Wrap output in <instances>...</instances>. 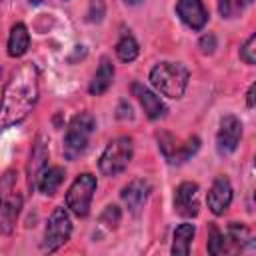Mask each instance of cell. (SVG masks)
<instances>
[{"label":"cell","instance_id":"4fadbf2b","mask_svg":"<svg viewBox=\"0 0 256 256\" xmlns=\"http://www.w3.org/2000/svg\"><path fill=\"white\" fill-rule=\"evenodd\" d=\"M176 14L192 30H202L208 22V12H206L202 0H178Z\"/></svg>","mask_w":256,"mask_h":256},{"label":"cell","instance_id":"f546056e","mask_svg":"<svg viewBox=\"0 0 256 256\" xmlns=\"http://www.w3.org/2000/svg\"><path fill=\"white\" fill-rule=\"evenodd\" d=\"M124 2H126V4H130V6H134V4H140L142 0H124Z\"/></svg>","mask_w":256,"mask_h":256},{"label":"cell","instance_id":"5b68a950","mask_svg":"<svg viewBox=\"0 0 256 256\" xmlns=\"http://www.w3.org/2000/svg\"><path fill=\"white\" fill-rule=\"evenodd\" d=\"M132 154H134L132 138L130 136H116L104 148V152L98 160V168L104 176H118L130 164Z\"/></svg>","mask_w":256,"mask_h":256},{"label":"cell","instance_id":"7a4b0ae2","mask_svg":"<svg viewBox=\"0 0 256 256\" xmlns=\"http://www.w3.org/2000/svg\"><path fill=\"white\" fill-rule=\"evenodd\" d=\"M190 72L180 62H160L150 70V84L168 98H180L186 92Z\"/></svg>","mask_w":256,"mask_h":256},{"label":"cell","instance_id":"cb8c5ba5","mask_svg":"<svg viewBox=\"0 0 256 256\" xmlns=\"http://www.w3.org/2000/svg\"><path fill=\"white\" fill-rule=\"evenodd\" d=\"M240 60L246 62V64H254L256 62V34H250L248 40L242 44L240 48Z\"/></svg>","mask_w":256,"mask_h":256},{"label":"cell","instance_id":"484cf974","mask_svg":"<svg viewBox=\"0 0 256 256\" xmlns=\"http://www.w3.org/2000/svg\"><path fill=\"white\" fill-rule=\"evenodd\" d=\"M198 46H200L202 54H212L214 48H216V36H214V34H204V36L200 38Z\"/></svg>","mask_w":256,"mask_h":256},{"label":"cell","instance_id":"1f68e13d","mask_svg":"<svg viewBox=\"0 0 256 256\" xmlns=\"http://www.w3.org/2000/svg\"><path fill=\"white\" fill-rule=\"evenodd\" d=\"M0 2H2V0H0Z\"/></svg>","mask_w":256,"mask_h":256},{"label":"cell","instance_id":"4316f807","mask_svg":"<svg viewBox=\"0 0 256 256\" xmlns=\"http://www.w3.org/2000/svg\"><path fill=\"white\" fill-rule=\"evenodd\" d=\"M116 116L120 118V120H126V118H132L134 114H132V106L126 102V100H122L120 104H118V110H116Z\"/></svg>","mask_w":256,"mask_h":256},{"label":"cell","instance_id":"3957f363","mask_svg":"<svg viewBox=\"0 0 256 256\" xmlns=\"http://www.w3.org/2000/svg\"><path fill=\"white\" fill-rule=\"evenodd\" d=\"M16 172L8 170L0 178V232L10 234L22 210V196L16 190Z\"/></svg>","mask_w":256,"mask_h":256},{"label":"cell","instance_id":"9a60e30c","mask_svg":"<svg viewBox=\"0 0 256 256\" xmlns=\"http://www.w3.org/2000/svg\"><path fill=\"white\" fill-rule=\"evenodd\" d=\"M46 160H48V138H46L44 134H38V138H36L34 144H32L30 160H28V166H26L28 184H30V186H36V178H38V174L46 168Z\"/></svg>","mask_w":256,"mask_h":256},{"label":"cell","instance_id":"5bb4252c","mask_svg":"<svg viewBox=\"0 0 256 256\" xmlns=\"http://www.w3.org/2000/svg\"><path fill=\"white\" fill-rule=\"evenodd\" d=\"M130 90H132V94L138 98L140 106L144 108V112H146V116H148L150 120H158V118H162V116L166 114L164 102H162L150 88H146L142 82H132Z\"/></svg>","mask_w":256,"mask_h":256},{"label":"cell","instance_id":"44dd1931","mask_svg":"<svg viewBox=\"0 0 256 256\" xmlns=\"http://www.w3.org/2000/svg\"><path fill=\"white\" fill-rule=\"evenodd\" d=\"M138 52H140V46H138V42H136V38H134L132 34H124V36L118 40V44H116V56H118L122 62H132V60H136Z\"/></svg>","mask_w":256,"mask_h":256},{"label":"cell","instance_id":"277c9868","mask_svg":"<svg viewBox=\"0 0 256 256\" xmlns=\"http://www.w3.org/2000/svg\"><path fill=\"white\" fill-rule=\"evenodd\" d=\"M94 126H96V120L90 112H80L70 120L64 136V146H62L66 160H76L86 152Z\"/></svg>","mask_w":256,"mask_h":256},{"label":"cell","instance_id":"f1b7e54d","mask_svg":"<svg viewBox=\"0 0 256 256\" xmlns=\"http://www.w3.org/2000/svg\"><path fill=\"white\" fill-rule=\"evenodd\" d=\"M254 90H256V84H250L248 94H246V104H248V108H254Z\"/></svg>","mask_w":256,"mask_h":256},{"label":"cell","instance_id":"ba28073f","mask_svg":"<svg viewBox=\"0 0 256 256\" xmlns=\"http://www.w3.org/2000/svg\"><path fill=\"white\" fill-rule=\"evenodd\" d=\"M158 138V146L164 154V158L170 162V164H182L186 162L190 156H194L200 148V138L198 136H190L186 142H176L172 134L168 132H158L156 134Z\"/></svg>","mask_w":256,"mask_h":256},{"label":"cell","instance_id":"7402d4cb","mask_svg":"<svg viewBox=\"0 0 256 256\" xmlns=\"http://www.w3.org/2000/svg\"><path fill=\"white\" fill-rule=\"evenodd\" d=\"M206 248H208V254H212V256L228 252V250H226L224 234L220 232V228H218L216 224H210V226H208V244H206Z\"/></svg>","mask_w":256,"mask_h":256},{"label":"cell","instance_id":"83f0119b","mask_svg":"<svg viewBox=\"0 0 256 256\" xmlns=\"http://www.w3.org/2000/svg\"><path fill=\"white\" fill-rule=\"evenodd\" d=\"M218 10H220L222 18H230L232 16V0H220L218 2Z\"/></svg>","mask_w":256,"mask_h":256},{"label":"cell","instance_id":"7c38bea8","mask_svg":"<svg viewBox=\"0 0 256 256\" xmlns=\"http://www.w3.org/2000/svg\"><path fill=\"white\" fill-rule=\"evenodd\" d=\"M206 202H208V208L214 216H222L230 204H232V184L228 180V176H216L210 190H208V196H206Z\"/></svg>","mask_w":256,"mask_h":256},{"label":"cell","instance_id":"4dcf8cb0","mask_svg":"<svg viewBox=\"0 0 256 256\" xmlns=\"http://www.w3.org/2000/svg\"><path fill=\"white\" fill-rule=\"evenodd\" d=\"M246 2H252V0H246Z\"/></svg>","mask_w":256,"mask_h":256},{"label":"cell","instance_id":"8992f818","mask_svg":"<svg viewBox=\"0 0 256 256\" xmlns=\"http://www.w3.org/2000/svg\"><path fill=\"white\" fill-rule=\"evenodd\" d=\"M96 176L94 174H80L76 176V180L70 184L68 192H66V206L70 208L72 214H76L78 218H86L90 212V204L96 192Z\"/></svg>","mask_w":256,"mask_h":256},{"label":"cell","instance_id":"30bf717a","mask_svg":"<svg viewBox=\"0 0 256 256\" xmlns=\"http://www.w3.org/2000/svg\"><path fill=\"white\" fill-rule=\"evenodd\" d=\"M150 190H152L150 182L144 180V178H136V180H132L130 184H126L122 188L120 198H122V202L126 204V208H128V212L132 216H140L142 214V210H144V206L148 202Z\"/></svg>","mask_w":256,"mask_h":256},{"label":"cell","instance_id":"6da1fadb","mask_svg":"<svg viewBox=\"0 0 256 256\" xmlns=\"http://www.w3.org/2000/svg\"><path fill=\"white\" fill-rule=\"evenodd\" d=\"M40 94V74L34 64L20 66L8 80L0 100V130L22 122L36 106Z\"/></svg>","mask_w":256,"mask_h":256},{"label":"cell","instance_id":"2e32d148","mask_svg":"<svg viewBox=\"0 0 256 256\" xmlns=\"http://www.w3.org/2000/svg\"><path fill=\"white\" fill-rule=\"evenodd\" d=\"M224 240H226V250H244L246 246H252L254 238H252V232L246 224H238V222H230L228 228H226V234H224Z\"/></svg>","mask_w":256,"mask_h":256},{"label":"cell","instance_id":"d4e9b609","mask_svg":"<svg viewBox=\"0 0 256 256\" xmlns=\"http://www.w3.org/2000/svg\"><path fill=\"white\" fill-rule=\"evenodd\" d=\"M106 14V4L104 0H90V8L86 12V20L88 22H100Z\"/></svg>","mask_w":256,"mask_h":256},{"label":"cell","instance_id":"ac0fdd59","mask_svg":"<svg viewBox=\"0 0 256 256\" xmlns=\"http://www.w3.org/2000/svg\"><path fill=\"white\" fill-rule=\"evenodd\" d=\"M64 176H66V172H64L62 166L44 168V170L38 174V178H36V186H38V190H40L42 194L52 196V194H56V190H58L60 184L64 182Z\"/></svg>","mask_w":256,"mask_h":256},{"label":"cell","instance_id":"52a82bcc","mask_svg":"<svg viewBox=\"0 0 256 256\" xmlns=\"http://www.w3.org/2000/svg\"><path fill=\"white\" fill-rule=\"evenodd\" d=\"M70 234H72V220H70V214H68L66 208L58 206V208H54V212H52L50 218H48V224H46V230H44L42 248L48 250V252H54V250H58L64 242L70 240Z\"/></svg>","mask_w":256,"mask_h":256},{"label":"cell","instance_id":"e0dca14e","mask_svg":"<svg viewBox=\"0 0 256 256\" xmlns=\"http://www.w3.org/2000/svg\"><path fill=\"white\" fill-rule=\"evenodd\" d=\"M112 80H114V66L106 56H102L100 66H98V70H96V74H94V78L88 86V92L92 96H100L112 86Z\"/></svg>","mask_w":256,"mask_h":256},{"label":"cell","instance_id":"8fae6325","mask_svg":"<svg viewBox=\"0 0 256 256\" xmlns=\"http://www.w3.org/2000/svg\"><path fill=\"white\" fill-rule=\"evenodd\" d=\"M174 210L182 218L198 216V184L196 182H182L174 190Z\"/></svg>","mask_w":256,"mask_h":256},{"label":"cell","instance_id":"9c48e42d","mask_svg":"<svg viewBox=\"0 0 256 256\" xmlns=\"http://www.w3.org/2000/svg\"><path fill=\"white\" fill-rule=\"evenodd\" d=\"M240 138H242V122L234 114L222 116L220 128H218V134H216V150L222 156L232 154L236 150Z\"/></svg>","mask_w":256,"mask_h":256},{"label":"cell","instance_id":"d6986e66","mask_svg":"<svg viewBox=\"0 0 256 256\" xmlns=\"http://www.w3.org/2000/svg\"><path fill=\"white\" fill-rule=\"evenodd\" d=\"M28 46H30V34H28L26 24L16 22L10 28V36H8V54L12 58H20L26 54Z\"/></svg>","mask_w":256,"mask_h":256},{"label":"cell","instance_id":"ffe728a7","mask_svg":"<svg viewBox=\"0 0 256 256\" xmlns=\"http://www.w3.org/2000/svg\"><path fill=\"white\" fill-rule=\"evenodd\" d=\"M196 234V228L194 224H180L176 230H174V240H172V254L174 256H188L190 254V244H192V238Z\"/></svg>","mask_w":256,"mask_h":256},{"label":"cell","instance_id":"603a6c76","mask_svg":"<svg viewBox=\"0 0 256 256\" xmlns=\"http://www.w3.org/2000/svg\"><path fill=\"white\" fill-rule=\"evenodd\" d=\"M120 216H122V214H120V208H118L116 204H110V206L104 208V212L100 214L98 220H100L102 226H106V228L112 230V228H116V226L120 224Z\"/></svg>","mask_w":256,"mask_h":256}]
</instances>
